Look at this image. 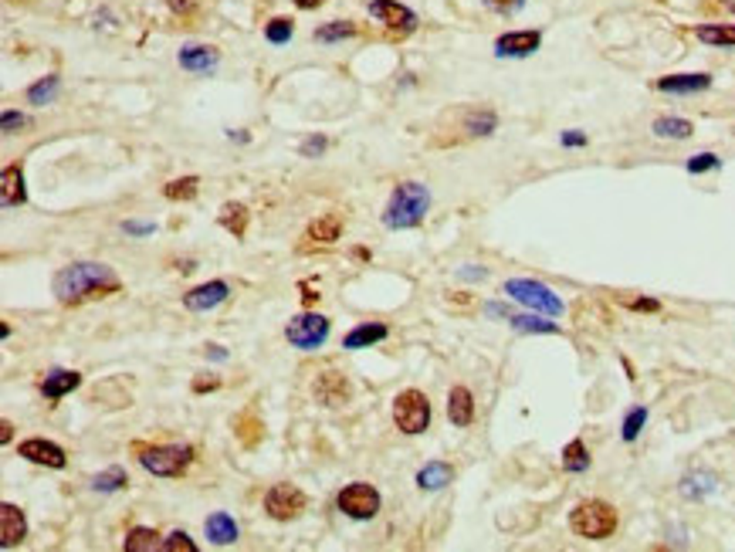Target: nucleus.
<instances>
[{"mask_svg":"<svg viewBox=\"0 0 735 552\" xmlns=\"http://www.w3.org/2000/svg\"><path fill=\"white\" fill-rule=\"evenodd\" d=\"M123 289L119 275L108 268V264H99V261H75V264H65L62 272L55 275L51 281V292L62 306H82L89 298H102V295H112Z\"/></svg>","mask_w":735,"mask_h":552,"instance_id":"obj_1","label":"nucleus"},{"mask_svg":"<svg viewBox=\"0 0 735 552\" xmlns=\"http://www.w3.org/2000/svg\"><path fill=\"white\" fill-rule=\"evenodd\" d=\"M430 211V190L417 180H403L390 194V203L384 211V224L390 230H411L417 228Z\"/></svg>","mask_w":735,"mask_h":552,"instance_id":"obj_2","label":"nucleus"},{"mask_svg":"<svg viewBox=\"0 0 735 552\" xmlns=\"http://www.w3.org/2000/svg\"><path fill=\"white\" fill-rule=\"evenodd\" d=\"M569 529L580 539H593V542L610 539L613 532H617V512H613V505H607V502L590 498V502H580V505L569 512Z\"/></svg>","mask_w":735,"mask_h":552,"instance_id":"obj_3","label":"nucleus"},{"mask_svg":"<svg viewBox=\"0 0 735 552\" xmlns=\"http://www.w3.org/2000/svg\"><path fill=\"white\" fill-rule=\"evenodd\" d=\"M139 454V464L150 471V475L156 478H177L184 475L186 468H190V461H194V447L184 444V447H163V444H153V447H136Z\"/></svg>","mask_w":735,"mask_h":552,"instance_id":"obj_4","label":"nucleus"},{"mask_svg":"<svg viewBox=\"0 0 735 552\" xmlns=\"http://www.w3.org/2000/svg\"><path fill=\"white\" fill-rule=\"evenodd\" d=\"M393 424L400 434H424L430 427V400L420 390H403L393 400Z\"/></svg>","mask_w":735,"mask_h":552,"instance_id":"obj_5","label":"nucleus"},{"mask_svg":"<svg viewBox=\"0 0 735 552\" xmlns=\"http://www.w3.org/2000/svg\"><path fill=\"white\" fill-rule=\"evenodd\" d=\"M506 295H512L515 302H522L532 312H542V315H559L563 312L559 295H552L546 285H539L532 278H512V281H506Z\"/></svg>","mask_w":735,"mask_h":552,"instance_id":"obj_6","label":"nucleus"},{"mask_svg":"<svg viewBox=\"0 0 735 552\" xmlns=\"http://www.w3.org/2000/svg\"><path fill=\"white\" fill-rule=\"evenodd\" d=\"M336 505L342 515H350V519H356V522H367L380 512L384 502H380V491L373 488V485H367V481H352V485H346V488L339 491Z\"/></svg>","mask_w":735,"mask_h":552,"instance_id":"obj_7","label":"nucleus"},{"mask_svg":"<svg viewBox=\"0 0 735 552\" xmlns=\"http://www.w3.org/2000/svg\"><path fill=\"white\" fill-rule=\"evenodd\" d=\"M285 339H289L295 349L312 353V349H319L322 342L329 339V319H325V315H316V312H302V315H295V319L285 325Z\"/></svg>","mask_w":735,"mask_h":552,"instance_id":"obj_8","label":"nucleus"},{"mask_svg":"<svg viewBox=\"0 0 735 552\" xmlns=\"http://www.w3.org/2000/svg\"><path fill=\"white\" fill-rule=\"evenodd\" d=\"M306 502L308 498L302 488H295V485H275V488H268V495H264V512L275 522H289L306 512Z\"/></svg>","mask_w":735,"mask_h":552,"instance_id":"obj_9","label":"nucleus"},{"mask_svg":"<svg viewBox=\"0 0 735 552\" xmlns=\"http://www.w3.org/2000/svg\"><path fill=\"white\" fill-rule=\"evenodd\" d=\"M369 14L397 34H411L417 28V14L414 11H407V7L397 4V0H373V4H369Z\"/></svg>","mask_w":735,"mask_h":552,"instance_id":"obj_10","label":"nucleus"},{"mask_svg":"<svg viewBox=\"0 0 735 552\" xmlns=\"http://www.w3.org/2000/svg\"><path fill=\"white\" fill-rule=\"evenodd\" d=\"M24 536H28L24 512L17 505H11V502H4V505H0V546H4V549H14V546L24 542Z\"/></svg>","mask_w":735,"mask_h":552,"instance_id":"obj_11","label":"nucleus"},{"mask_svg":"<svg viewBox=\"0 0 735 552\" xmlns=\"http://www.w3.org/2000/svg\"><path fill=\"white\" fill-rule=\"evenodd\" d=\"M312 393H316V400L325 403V407H342V403L350 400V384H346V376H342V373L329 369V373H322L319 380H316Z\"/></svg>","mask_w":735,"mask_h":552,"instance_id":"obj_12","label":"nucleus"},{"mask_svg":"<svg viewBox=\"0 0 735 552\" xmlns=\"http://www.w3.org/2000/svg\"><path fill=\"white\" fill-rule=\"evenodd\" d=\"M539 45H542V34L539 31H512V34H502V38L495 41V51H498L502 58H525V55H532Z\"/></svg>","mask_w":735,"mask_h":552,"instance_id":"obj_13","label":"nucleus"},{"mask_svg":"<svg viewBox=\"0 0 735 552\" xmlns=\"http://www.w3.org/2000/svg\"><path fill=\"white\" fill-rule=\"evenodd\" d=\"M21 458L34 461V464H45V468H65V451L58 444H51L45 437H31L17 447Z\"/></svg>","mask_w":735,"mask_h":552,"instance_id":"obj_14","label":"nucleus"},{"mask_svg":"<svg viewBox=\"0 0 735 552\" xmlns=\"http://www.w3.org/2000/svg\"><path fill=\"white\" fill-rule=\"evenodd\" d=\"M228 295H230L228 281H207V285H200V289L184 295V306L190 308V312H207V308L220 306Z\"/></svg>","mask_w":735,"mask_h":552,"instance_id":"obj_15","label":"nucleus"},{"mask_svg":"<svg viewBox=\"0 0 735 552\" xmlns=\"http://www.w3.org/2000/svg\"><path fill=\"white\" fill-rule=\"evenodd\" d=\"M217 65H220V55L207 45H186L180 51V68L194 72V75H207V72H214Z\"/></svg>","mask_w":735,"mask_h":552,"instance_id":"obj_16","label":"nucleus"},{"mask_svg":"<svg viewBox=\"0 0 735 552\" xmlns=\"http://www.w3.org/2000/svg\"><path fill=\"white\" fill-rule=\"evenodd\" d=\"M447 417H451L454 427H468L475 420V397H471L468 386H454L447 393Z\"/></svg>","mask_w":735,"mask_h":552,"instance_id":"obj_17","label":"nucleus"},{"mask_svg":"<svg viewBox=\"0 0 735 552\" xmlns=\"http://www.w3.org/2000/svg\"><path fill=\"white\" fill-rule=\"evenodd\" d=\"M78 384H82V376H78L75 369H51L45 380H41V393H45L48 400H62L68 397L72 390H78Z\"/></svg>","mask_w":735,"mask_h":552,"instance_id":"obj_18","label":"nucleus"},{"mask_svg":"<svg viewBox=\"0 0 735 552\" xmlns=\"http://www.w3.org/2000/svg\"><path fill=\"white\" fill-rule=\"evenodd\" d=\"M386 336H390V329H386L384 323H363L342 339V346H346V349H369V346L384 342Z\"/></svg>","mask_w":735,"mask_h":552,"instance_id":"obj_19","label":"nucleus"},{"mask_svg":"<svg viewBox=\"0 0 735 552\" xmlns=\"http://www.w3.org/2000/svg\"><path fill=\"white\" fill-rule=\"evenodd\" d=\"M203 532L214 546H230V542H238V522L230 519L228 512H214L203 522Z\"/></svg>","mask_w":735,"mask_h":552,"instance_id":"obj_20","label":"nucleus"},{"mask_svg":"<svg viewBox=\"0 0 735 552\" xmlns=\"http://www.w3.org/2000/svg\"><path fill=\"white\" fill-rule=\"evenodd\" d=\"M708 85H712V75H668V78H658L661 92H674V95L705 92Z\"/></svg>","mask_w":735,"mask_h":552,"instance_id":"obj_21","label":"nucleus"},{"mask_svg":"<svg viewBox=\"0 0 735 552\" xmlns=\"http://www.w3.org/2000/svg\"><path fill=\"white\" fill-rule=\"evenodd\" d=\"M339 234H342V217L339 214H322L319 220H312L306 230V241L316 245H336Z\"/></svg>","mask_w":735,"mask_h":552,"instance_id":"obj_22","label":"nucleus"},{"mask_svg":"<svg viewBox=\"0 0 735 552\" xmlns=\"http://www.w3.org/2000/svg\"><path fill=\"white\" fill-rule=\"evenodd\" d=\"M4 207H21L24 200H28V190H24V169L17 167V163H11V167H4Z\"/></svg>","mask_w":735,"mask_h":552,"instance_id":"obj_23","label":"nucleus"},{"mask_svg":"<svg viewBox=\"0 0 735 552\" xmlns=\"http://www.w3.org/2000/svg\"><path fill=\"white\" fill-rule=\"evenodd\" d=\"M451 478H454L451 464H445V461H430V464H424V468L417 471V485H420L424 491H441L445 485H451Z\"/></svg>","mask_w":735,"mask_h":552,"instance_id":"obj_24","label":"nucleus"},{"mask_svg":"<svg viewBox=\"0 0 735 552\" xmlns=\"http://www.w3.org/2000/svg\"><path fill=\"white\" fill-rule=\"evenodd\" d=\"M220 228H228L234 237H245V230H247L245 203H224V207H220Z\"/></svg>","mask_w":735,"mask_h":552,"instance_id":"obj_25","label":"nucleus"},{"mask_svg":"<svg viewBox=\"0 0 735 552\" xmlns=\"http://www.w3.org/2000/svg\"><path fill=\"white\" fill-rule=\"evenodd\" d=\"M495 125H498V116L489 112V108H481V112H468V116H464V133H468V136H491V133H495Z\"/></svg>","mask_w":735,"mask_h":552,"instance_id":"obj_26","label":"nucleus"},{"mask_svg":"<svg viewBox=\"0 0 735 552\" xmlns=\"http://www.w3.org/2000/svg\"><path fill=\"white\" fill-rule=\"evenodd\" d=\"M125 552H153L156 546H163L160 542V536H156L153 529H133L129 536H125Z\"/></svg>","mask_w":735,"mask_h":552,"instance_id":"obj_27","label":"nucleus"},{"mask_svg":"<svg viewBox=\"0 0 735 552\" xmlns=\"http://www.w3.org/2000/svg\"><path fill=\"white\" fill-rule=\"evenodd\" d=\"M705 45H735V24H705L698 28Z\"/></svg>","mask_w":735,"mask_h":552,"instance_id":"obj_28","label":"nucleus"},{"mask_svg":"<svg viewBox=\"0 0 735 552\" xmlns=\"http://www.w3.org/2000/svg\"><path fill=\"white\" fill-rule=\"evenodd\" d=\"M563 468L566 471H586L590 468V454H586V444L583 441H569L566 451H563Z\"/></svg>","mask_w":735,"mask_h":552,"instance_id":"obj_29","label":"nucleus"},{"mask_svg":"<svg viewBox=\"0 0 735 552\" xmlns=\"http://www.w3.org/2000/svg\"><path fill=\"white\" fill-rule=\"evenodd\" d=\"M58 85H62V82H58V75H48L45 82H38V85H31V89H28V102H31V106H45V102H51V99H55Z\"/></svg>","mask_w":735,"mask_h":552,"instance_id":"obj_30","label":"nucleus"},{"mask_svg":"<svg viewBox=\"0 0 735 552\" xmlns=\"http://www.w3.org/2000/svg\"><path fill=\"white\" fill-rule=\"evenodd\" d=\"M508 323L519 332H559L556 323H546V319H536V315H508Z\"/></svg>","mask_w":735,"mask_h":552,"instance_id":"obj_31","label":"nucleus"},{"mask_svg":"<svg viewBox=\"0 0 735 552\" xmlns=\"http://www.w3.org/2000/svg\"><path fill=\"white\" fill-rule=\"evenodd\" d=\"M654 133L668 139H688L695 129H691L688 119H658V123H654Z\"/></svg>","mask_w":735,"mask_h":552,"instance_id":"obj_32","label":"nucleus"},{"mask_svg":"<svg viewBox=\"0 0 735 552\" xmlns=\"http://www.w3.org/2000/svg\"><path fill=\"white\" fill-rule=\"evenodd\" d=\"M123 485H129V475H125L123 468H108V471H102V475H95V481H92L95 491H119Z\"/></svg>","mask_w":735,"mask_h":552,"instance_id":"obj_33","label":"nucleus"},{"mask_svg":"<svg viewBox=\"0 0 735 552\" xmlns=\"http://www.w3.org/2000/svg\"><path fill=\"white\" fill-rule=\"evenodd\" d=\"M197 186L200 180L197 177H184V180H173V184H167V200H194L197 197Z\"/></svg>","mask_w":735,"mask_h":552,"instance_id":"obj_34","label":"nucleus"},{"mask_svg":"<svg viewBox=\"0 0 735 552\" xmlns=\"http://www.w3.org/2000/svg\"><path fill=\"white\" fill-rule=\"evenodd\" d=\"M291 34H295L291 17H275V21L264 28V38H268L272 45H285V41H291Z\"/></svg>","mask_w":735,"mask_h":552,"instance_id":"obj_35","label":"nucleus"},{"mask_svg":"<svg viewBox=\"0 0 735 552\" xmlns=\"http://www.w3.org/2000/svg\"><path fill=\"white\" fill-rule=\"evenodd\" d=\"M352 34H356V24H350V21H333V24L319 28L316 38H319V41H342V38H352Z\"/></svg>","mask_w":735,"mask_h":552,"instance_id":"obj_36","label":"nucleus"},{"mask_svg":"<svg viewBox=\"0 0 735 552\" xmlns=\"http://www.w3.org/2000/svg\"><path fill=\"white\" fill-rule=\"evenodd\" d=\"M712 488H715V478H712V475L685 478V481H681V491H685L688 498H702V495H708Z\"/></svg>","mask_w":735,"mask_h":552,"instance_id":"obj_37","label":"nucleus"},{"mask_svg":"<svg viewBox=\"0 0 735 552\" xmlns=\"http://www.w3.org/2000/svg\"><path fill=\"white\" fill-rule=\"evenodd\" d=\"M644 424H647V410H644V407H634L627 414V420H624V441H637Z\"/></svg>","mask_w":735,"mask_h":552,"instance_id":"obj_38","label":"nucleus"},{"mask_svg":"<svg viewBox=\"0 0 735 552\" xmlns=\"http://www.w3.org/2000/svg\"><path fill=\"white\" fill-rule=\"evenodd\" d=\"M234 427H238V437H241V441H245L247 447L258 444V434H247V430H261V424L255 420V414L238 417V420H234Z\"/></svg>","mask_w":735,"mask_h":552,"instance_id":"obj_39","label":"nucleus"},{"mask_svg":"<svg viewBox=\"0 0 735 552\" xmlns=\"http://www.w3.org/2000/svg\"><path fill=\"white\" fill-rule=\"evenodd\" d=\"M163 549L167 552H197V542L186 536V532H173V536L163 542Z\"/></svg>","mask_w":735,"mask_h":552,"instance_id":"obj_40","label":"nucleus"},{"mask_svg":"<svg viewBox=\"0 0 735 552\" xmlns=\"http://www.w3.org/2000/svg\"><path fill=\"white\" fill-rule=\"evenodd\" d=\"M688 169L691 173H705V169H719V156L712 153H698L688 160Z\"/></svg>","mask_w":735,"mask_h":552,"instance_id":"obj_41","label":"nucleus"},{"mask_svg":"<svg viewBox=\"0 0 735 552\" xmlns=\"http://www.w3.org/2000/svg\"><path fill=\"white\" fill-rule=\"evenodd\" d=\"M325 146H329V139L325 136H312L302 142V156H322L325 153Z\"/></svg>","mask_w":735,"mask_h":552,"instance_id":"obj_42","label":"nucleus"},{"mask_svg":"<svg viewBox=\"0 0 735 552\" xmlns=\"http://www.w3.org/2000/svg\"><path fill=\"white\" fill-rule=\"evenodd\" d=\"M525 0H485V7H491V11H498V14H512V11H519Z\"/></svg>","mask_w":735,"mask_h":552,"instance_id":"obj_43","label":"nucleus"},{"mask_svg":"<svg viewBox=\"0 0 735 552\" xmlns=\"http://www.w3.org/2000/svg\"><path fill=\"white\" fill-rule=\"evenodd\" d=\"M0 125H4V133H14V129H24V125H28V119H24L21 112H4Z\"/></svg>","mask_w":735,"mask_h":552,"instance_id":"obj_44","label":"nucleus"},{"mask_svg":"<svg viewBox=\"0 0 735 552\" xmlns=\"http://www.w3.org/2000/svg\"><path fill=\"white\" fill-rule=\"evenodd\" d=\"M630 308H637V312H658V302L654 298H637V302H630Z\"/></svg>","mask_w":735,"mask_h":552,"instance_id":"obj_45","label":"nucleus"},{"mask_svg":"<svg viewBox=\"0 0 735 552\" xmlns=\"http://www.w3.org/2000/svg\"><path fill=\"white\" fill-rule=\"evenodd\" d=\"M563 146H586V136L573 129V133H566V136H563Z\"/></svg>","mask_w":735,"mask_h":552,"instance_id":"obj_46","label":"nucleus"},{"mask_svg":"<svg viewBox=\"0 0 735 552\" xmlns=\"http://www.w3.org/2000/svg\"><path fill=\"white\" fill-rule=\"evenodd\" d=\"M125 230H129V234H153V224H136V220H129Z\"/></svg>","mask_w":735,"mask_h":552,"instance_id":"obj_47","label":"nucleus"},{"mask_svg":"<svg viewBox=\"0 0 735 552\" xmlns=\"http://www.w3.org/2000/svg\"><path fill=\"white\" fill-rule=\"evenodd\" d=\"M220 386V380H194V390L197 393H203V390H217Z\"/></svg>","mask_w":735,"mask_h":552,"instance_id":"obj_48","label":"nucleus"},{"mask_svg":"<svg viewBox=\"0 0 735 552\" xmlns=\"http://www.w3.org/2000/svg\"><path fill=\"white\" fill-rule=\"evenodd\" d=\"M295 4H298V7H302V11H316V7H319L322 0H295Z\"/></svg>","mask_w":735,"mask_h":552,"instance_id":"obj_49","label":"nucleus"},{"mask_svg":"<svg viewBox=\"0 0 735 552\" xmlns=\"http://www.w3.org/2000/svg\"><path fill=\"white\" fill-rule=\"evenodd\" d=\"M302 292H306V295H302V298H306V306H312V302H316V298H319V295L312 292V285H302Z\"/></svg>","mask_w":735,"mask_h":552,"instance_id":"obj_50","label":"nucleus"},{"mask_svg":"<svg viewBox=\"0 0 735 552\" xmlns=\"http://www.w3.org/2000/svg\"><path fill=\"white\" fill-rule=\"evenodd\" d=\"M11 424H7V420H4V430H0V441H4V444H11Z\"/></svg>","mask_w":735,"mask_h":552,"instance_id":"obj_51","label":"nucleus"},{"mask_svg":"<svg viewBox=\"0 0 735 552\" xmlns=\"http://www.w3.org/2000/svg\"><path fill=\"white\" fill-rule=\"evenodd\" d=\"M207 349H211V356H214V359H228V353H224L220 346H207Z\"/></svg>","mask_w":735,"mask_h":552,"instance_id":"obj_52","label":"nucleus"},{"mask_svg":"<svg viewBox=\"0 0 735 552\" xmlns=\"http://www.w3.org/2000/svg\"><path fill=\"white\" fill-rule=\"evenodd\" d=\"M190 4H194V0H173V7H177V11H184V7H190Z\"/></svg>","mask_w":735,"mask_h":552,"instance_id":"obj_53","label":"nucleus"},{"mask_svg":"<svg viewBox=\"0 0 735 552\" xmlns=\"http://www.w3.org/2000/svg\"><path fill=\"white\" fill-rule=\"evenodd\" d=\"M719 4L725 7V11H732V14H735V0H719Z\"/></svg>","mask_w":735,"mask_h":552,"instance_id":"obj_54","label":"nucleus"}]
</instances>
